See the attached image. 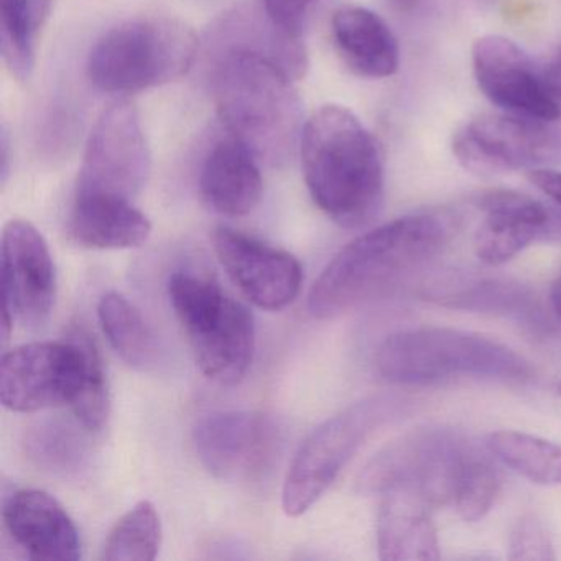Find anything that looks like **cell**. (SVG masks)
I'll return each mask as SVG.
<instances>
[{"label":"cell","mask_w":561,"mask_h":561,"mask_svg":"<svg viewBox=\"0 0 561 561\" xmlns=\"http://www.w3.org/2000/svg\"><path fill=\"white\" fill-rule=\"evenodd\" d=\"M363 494L405 488L466 522L488 515L502 488L494 455L445 426L412 430L380 449L356 481Z\"/></svg>","instance_id":"1"},{"label":"cell","mask_w":561,"mask_h":561,"mask_svg":"<svg viewBox=\"0 0 561 561\" xmlns=\"http://www.w3.org/2000/svg\"><path fill=\"white\" fill-rule=\"evenodd\" d=\"M451 211L393 219L344 245L310 291L308 308L320 320L341 317L379 297L435 261L458 232Z\"/></svg>","instance_id":"2"},{"label":"cell","mask_w":561,"mask_h":561,"mask_svg":"<svg viewBox=\"0 0 561 561\" xmlns=\"http://www.w3.org/2000/svg\"><path fill=\"white\" fill-rule=\"evenodd\" d=\"M305 182L314 205L343 228L376 216L383 196L379 144L356 114L336 104L307 121L300 140Z\"/></svg>","instance_id":"3"},{"label":"cell","mask_w":561,"mask_h":561,"mask_svg":"<svg viewBox=\"0 0 561 561\" xmlns=\"http://www.w3.org/2000/svg\"><path fill=\"white\" fill-rule=\"evenodd\" d=\"M291 78L280 61L248 48H228L215 70L222 124L268 165L288 162L304 134V107Z\"/></svg>","instance_id":"4"},{"label":"cell","mask_w":561,"mask_h":561,"mask_svg":"<svg viewBox=\"0 0 561 561\" xmlns=\"http://www.w3.org/2000/svg\"><path fill=\"white\" fill-rule=\"evenodd\" d=\"M382 379L423 386L456 377L525 383L534 380L530 360L482 334L453 328H412L390 334L374 354Z\"/></svg>","instance_id":"5"},{"label":"cell","mask_w":561,"mask_h":561,"mask_svg":"<svg viewBox=\"0 0 561 561\" xmlns=\"http://www.w3.org/2000/svg\"><path fill=\"white\" fill-rule=\"evenodd\" d=\"M198 50L195 32L183 22L136 19L96 42L88 58V77L104 93H137L185 77Z\"/></svg>","instance_id":"6"},{"label":"cell","mask_w":561,"mask_h":561,"mask_svg":"<svg viewBox=\"0 0 561 561\" xmlns=\"http://www.w3.org/2000/svg\"><path fill=\"white\" fill-rule=\"evenodd\" d=\"M169 297L202 373L221 386L241 382L255 350L254 318L248 308L192 272L172 275Z\"/></svg>","instance_id":"7"},{"label":"cell","mask_w":561,"mask_h":561,"mask_svg":"<svg viewBox=\"0 0 561 561\" xmlns=\"http://www.w3.org/2000/svg\"><path fill=\"white\" fill-rule=\"evenodd\" d=\"M410 402L397 393L366 397L321 423L300 446L282 492L288 517H300L336 481L347 462L380 426L409 410Z\"/></svg>","instance_id":"8"},{"label":"cell","mask_w":561,"mask_h":561,"mask_svg":"<svg viewBox=\"0 0 561 561\" xmlns=\"http://www.w3.org/2000/svg\"><path fill=\"white\" fill-rule=\"evenodd\" d=\"M93 346L90 336L78 331L73 340L24 344L5 353L0 363V400L5 409L34 413L73 405Z\"/></svg>","instance_id":"9"},{"label":"cell","mask_w":561,"mask_h":561,"mask_svg":"<svg viewBox=\"0 0 561 561\" xmlns=\"http://www.w3.org/2000/svg\"><path fill=\"white\" fill-rule=\"evenodd\" d=\"M551 124L488 114L455 134L453 153L466 170L479 175L545 169L561 156V134Z\"/></svg>","instance_id":"10"},{"label":"cell","mask_w":561,"mask_h":561,"mask_svg":"<svg viewBox=\"0 0 561 561\" xmlns=\"http://www.w3.org/2000/svg\"><path fill=\"white\" fill-rule=\"evenodd\" d=\"M150 173V152L139 111L126 100L104 110L91 133L77 195H139Z\"/></svg>","instance_id":"11"},{"label":"cell","mask_w":561,"mask_h":561,"mask_svg":"<svg viewBox=\"0 0 561 561\" xmlns=\"http://www.w3.org/2000/svg\"><path fill=\"white\" fill-rule=\"evenodd\" d=\"M193 446L199 462L215 478L249 482L271 471L282 436L271 416L231 410L203 416L193 430Z\"/></svg>","instance_id":"12"},{"label":"cell","mask_w":561,"mask_h":561,"mask_svg":"<svg viewBox=\"0 0 561 561\" xmlns=\"http://www.w3.org/2000/svg\"><path fill=\"white\" fill-rule=\"evenodd\" d=\"M2 337L14 323L42 327L54 310L57 274L44 236L31 222L14 219L2 232Z\"/></svg>","instance_id":"13"},{"label":"cell","mask_w":561,"mask_h":561,"mask_svg":"<svg viewBox=\"0 0 561 561\" xmlns=\"http://www.w3.org/2000/svg\"><path fill=\"white\" fill-rule=\"evenodd\" d=\"M472 70L479 90L505 113L543 123L560 119V104L545 88L541 71L508 38L485 35L476 41Z\"/></svg>","instance_id":"14"},{"label":"cell","mask_w":561,"mask_h":561,"mask_svg":"<svg viewBox=\"0 0 561 561\" xmlns=\"http://www.w3.org/2000/svg\"><path fill=\"white\" fill-rule=\"evenodd\" d=\"M213 242L219 264L255 307L278 311L297 300L304 268L290 252L229 228L216 229Z\"/></svg>","instance_id":"15"},{"label":"cell","mask_w":561,"mask_h":561,"mask_svg":"<svg viewBox=\"0 0 561 561\" xmlns=\"http://www.w3.org/2000/svg\"><path fill=\"white\" fill-rule=\"evenodd\" d=\"M478 208L474 252L485 265L505 264L535 242L561 239V218L524 193L491 190L479 196Z\"/></svg>","instance_id":"16"},{"label":"cell","mask_w":561,"mask_h":561,"mask_svg":"<svg viewBox=\"0 0 561 561\" xmlns=\"http://www.w3.org/2000/svg\"><path fill=\"white\" fill-rule=\"evenodd\" d=\"M9 537L28 557L45 561H77L81 541L77 525L57 499L38 489L9 495L2 508Z\"/></svg>","instance_id":"17"},{"label":"cell","mask_w":561,"mask_h":561,"mask_svg":"<svg viewBox=\"0 0 561 561\" xmlns=\"http://www.w3.org/2000/svg\"><path fill=\"white\" fill-rule=\"evenodd\" d=\"M433 505L405 488L380 494L377 550L380 560H438L439 543L432 518Z\"/></svg>","instance_id":"18"},{"label":"cell","mask_w":561,"mask_h":561,"mask_svg":"<svg viewBox=\"0 0 561 561\" xmlns=\"http://www.w3.org/2000/svg\"><path fill=\"white\" fill-rule=\"evenodd\" d=\"M199 188L215 211L231 218L249 215L264 190L257 159L232 136L219 140L206 157Z\"/></svg>","instance_id":"19"},{"label":"cell","mask_w":561,"mask_h":561,"mask_svg":"<svg viewBox=\"0 0 561 561\" xmlns=\"http://www.w3.org/2000/svg\"><path fill=\"white\" fill-rule=\"evenodd\" d=\"M152 232V222L130 199L111 195H77L70 234L88 249L140 248Z\"/></svg>","instance_id":"20"},{"label":"cell","mask_w":561,"mask_h":561,"mask_svg":"<svg viewBox=\"0 0 561 561\" xmlns=\"http://www.w3.org/2000/svg\"><path fill=\"white\" fill-rule=\"evenodd\" d=\"M331 31L341 57L360 77L380 80L399 71V42L376 12L356 5L341 8L334 12Z\"/></svg>","instance_id":"21"},{"label":"cell","mask_w":561,"mask_h":561,"mask_svg":"<svg viewBox=\"0 0 561 561\" xmlns=\"http://www.w3.org/2000/svg\"><path fill=\"white\" fill-rule=\"evenodd\" d=\"M98 317L107 341L124 363L142 370L157 363L156 334L136 305L124 295L117 291L104 295L98 305Z\"/></svg>","instance_id":"22"},{"label":"cell","mask_w":561,"mask_h":561,"mask_svg":"<svg viewBox=\"0 0 561 561\" xmlns=\"http://www.w3.org/2000/svg\"><path fill=\"white\" fill-rule=\"evenodd\" d=\"M426 297L438 301L439 305L459 308V310L497 313L515 317L518 320L538 317L534 295L527 288L511 282L472 280L443 285V287L438 285L426 291Z\"/></svg>","instance_id":"23"},{"label":"cell","mask_w":561,"mask_h":561,"mask_svg":"<svg viewBox=\"0 0 561 561\" xmlns=\"http://www.w3.org/2000/svg\"><path fill=\"white\" fill-rule=\"evenodd\" d=\"M50 5L51 0H0L2 55L19 80H28L34 71L37 38Z\"/></svg>","instance_id":"24"},{"label":"cell","mask_w":561,"mask_h":561,"mask_svg":"<svg viewBox=\"0 0 561 561\" xmlns=\"http://www.w3.org/2000/svg\"><path fill=\"white\" fill-rule=\"evenodd\" d=\"M489 451L502 465L538 485H561V446L528 433L501 430L488 436Z\"/></svg>","instance_id":"25"},{"label":"cell","mask_w":561,"mask_h":561,"mask_svg":"<svg viewBox=\"0 0 561 561\" xmlns=\"http://www.w3.org/2000/svg\"><path fill=\"white\" fill-rule=\"evenodd\" d=\"M162 545V524L152 502L140 501L107 535L101 560L152 561Z\"/></svg>","instance_id":"26"},{"label":"cell","mask_w":561,"mask_h":561,"mask_svg":"<svg viewBox=\"0 0 561 561\" xmlns=\"http://www.w3.org/2000/svg\"><path fill=\"white\" fill-rule=\"evenodd\" d=\"M28 455L41 468L51 472L78 471L84 459L83 438L70 426H38L27 442Z\"/></svg>","instance_id":"27"},{"label":"cell","mask_w":561,"mask_h":561,"mask_svg":"<svg viewBox=\"0 0 561 561\" xmlns=\"http://www.w3.org/2000/svg\"><path fill=\"white\" fill-rule=\"evenodd\" d=\"M71 409H73L78 422L88 432H100L106 425L107 416H110V389H107L103 360H101L96 346L91 347L87 377H84L83 387H81Z\"/></svg>","instance_id":"28"},{"label":"cell","mask_w":561,"mask_h":561,"mask_svg":"<svg viewBox=\"0 0 561 561\" xmlns=\"http://www.w3.org/2000/svg\"><path fill=\"white\" fill-rule=\"evenodd\" d=\"M511 560L550 561L557 558L553 541L540 518L525 515L515 524L508 538Z\"/></svg>","instance_id":"29"},{"label":"cell","mask_w":561,"mask_h":561,"mask_svg":"<svg viewBox=\"0 0 561 561\" xmlns=\"http://www.w3.org/2000/svg\"><path fill=\"white\" fill-rule=\"evenodd\" d=\"M318 2L320 0H264L262 8L278 31L300 41Z\"/></svg>","instance_id":"30"},{"label":"cell","mask_w":561,"mask_h":561,"mask_svg":"<svg viewBox=\"0 0 561 561\" xmlns=\"http://www.w3.org/2000/svg\"><path fill=\"white\" fill-rule=\"evenodd\" d=\"M530 182L561 208V173L550 169H537L528 172Z\"/></svg>","instance_id":"31"},{"label":"cell","mask_w":561,"mask_h":561,"mask_svg":"<svg viewBox=\"0 0 561 561\" xmlns=\"http://www.w3.org/2000/svg\"><path fill=\"white\" fill-rule=\"evenodd\" d=\"M541 80L554 100H561V48L541 68Z\"/></svg>","instance_id":"32"},{"label":"cell","mask_w":561,"mask_h":561,"mask_svg":"<svg viewBox=\"0 0 561 561\" xmlns=\"http://www.w3.org/2000/svg\"><path fill=\"white\" fill-rule=\"evenodd\" d=\"M550 304L551 308H553V313L561 321V274L558 275L557 280L551 285Z\"/></svg>","instance_id":"33"},{"label":"cell","mask_w":561,"mask_h":561,"mask_svg":"<svg viewBox=\"0 0 561 561\" xmlns=\"http://www.w3.org/2000/svg\"><path fill=\"white\" fill-rule=\"evenodd\" d=\"M396 4H399L400 8H409V5L415 4V0H396Z\"/></svg>","instance_id":"34"},{"label":"cell","mask_w":561,"mask_h":561,"mask_svg":"<svg viewBox=\"0 0 561 561\" xmlns=\"http://www.w3.org/2000/svg\"><path fill=\"white\" fill-rule=\"evenodd\" d=\"M558 392H560V396H561V379H560V382H558Z\"/></svg>","instance_id":"35"}]
</instances>
